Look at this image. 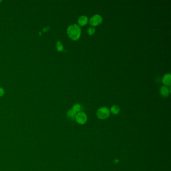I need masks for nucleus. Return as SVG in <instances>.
Wrapping results in <instances>:
<instances>
[{"label":"nucleus","mask_w":171,"mask_h":171,"mask_svg":"<svg viewBox=\"0 0 171 171\" xmlns=\"http://www.w3.org/2000/svg\"><path fill=\"white\" fill-rule=\"evenodd\" d=\"M81 32V28L78 25H72L67 28V35L71 40L74 41L78 40L80 38Z\"/></svg>","instance_id":"1"},{"label":"nucleus","mask_w":171,"mask_h":171,"mask_svg":"<svg viewBox=\"0 0 171 171\" xmlns=\"http://www.w3.org/2000/svg\"><path fill=\"white\" fill-rule=\"evenodd\" d=\"M97 117L101 119H106L110 117V110L106 107H102L99 108L97 112Z\"/></svg>","instance_id":"2"},{"label":"nucleus","mask_w":171,"mask_h":171,"mask_svg":"<svg viewBox=\"0 0 171 171\" xmlns=\"http://www.w3.org/2000/svg\"><path fill=\"white\" fill-rule=\"evenodd\" d=\"M76 122L79 125H84L88 120L87 115L83 112H79L75 116Z\"/></svg>","instance_id":"3"},{"label":"nucleus","mask_w":171,"mask_h":171,"mask_svg":"<svg viewBox=\"0 0 171 171\" xmlns=\"http://www.w3.org/2000/svg\"><path fill=\"white\" fill-rule=\"evenodd\" d=\"M102 22V18L101 15H95L90 19L89 23L91 26H97L101 24Z\"/></svg>","instance_id":"4"},{"label":"nucleus","mask_w":171,"mask_h":171,"mask_svg":"<svg viewBox=\"0 0 171 171\" xmlns=\"http://www.w3.org/2000/svg\"><path fill=\"white\" fill-rule=\"evenodd\" d=\"M162 82L165 86H170L171 84V75L170 73L164 75L162 79Z\"/></svg>","instance_id":"5"},{"label":"nucleus","mask_w":171,"mask_h":171,"mask_svg":"<svg viewBox=\"0 0 171 171\" xmlns=\"http://www.w3.org/2000/svg\"><path fill=\"white\" fill-rule=\"evenodd\" d=\"M88 17L86 16H81L78 19L77 23L79 26H84L88 24Z\"/></svg>","instance_id":"6"},{"label":"nucleus","mask_w":171,"mask_h":171,"mask_svg":"<svg viewBox=\"0 0 171 171\" xmlns=\"http://www.w3.org/2000/svg\"><path fill=\"white\" fill-rule=\"evenodd\" d=\"M170 91L169 88H168L167 86H163L160 89V94H161L162 97H167L169 95Z\"/></svg>","instance_id":"7"},{"label":"nucleus","mask_w":171,"mask_h":171,"mask_svg":"<svg viewBox=\"0 0 171 171\" xmlns=\"http://www.w3.org/2000/svg\"><path fill=\"white\" fill-rule=\"evenodd\" d=\"M110 112L112 114H115V115L119 114V112H120V108H119V106L116 105H114L110 108Z\"/></svg>","instance_id":"8"},{"label":"nucleus","mask_w":171,"mask_h":171,"mask_svg":"<svg viewBox=\"0 0 171 171\" xmlns=\"http://www.w3.org/2000/svg\"><path fill=\"white\" fill-rule=\"evenodd\" d=\"M67 117L70 118L71 119H73L75 118V116L76 115V112L73 110L72 109L69 110L67 112Z\"/></svg>","instance_id":"9"},{"label":"nucleus","mask_w":171,"mask_h":171,"mask_svg":"<svg viewBox=\"0 0 171 171\" xmlns=\"http://www.w3.org/2000/svg\"><path fill=\"white\" fill-rule=\"evenodd\" d=\"M56 47L58 51L61 52L63 50V46L60 41H58L56 43Z\"/></svg>","instance_id":"10"},{"label":"nucleus","mask_w":171,"mask_h":171,"mask_svg":"<svg viewBox=\"0 0 171 171\" xmlns=\"http://www.w3.org/2000/svg\"><path fill=\"white\" fill-rule=\"evenodd\" d=\"M73 110H74L76 112H80L81 110V106L80 104H75L73 106L72 108Z\"/></svg>","instance_id":"11"},{"label":"nucleus","mask_w":171,"mask_h":171,"mask_svg":"<svg viewBox=\"0 0 171 171\" xmlns=\"http://www.w3.org/2000/svg\"><path fill=\"white\" fill-rule=\"evenodd\" d=\"M87 32H88V34L89 35H92L95 33V28H94V27H89V28H88Z\"/></svg>","instance_id":"12"},{"label":"nucleus","mask_w":171,"mask_h":171,"mask_svg":"<svg viewBox=\"0 0 171 171\" xmlns=\"http://www.w3.org/2000/svg\"><path fill=\"white\" fill-rule=\"evenodd\" d=\"M4 93H5V91L3 88H0V97H2L4 95Z\"/></svg>","instance_id":"13"}]
</instances>
